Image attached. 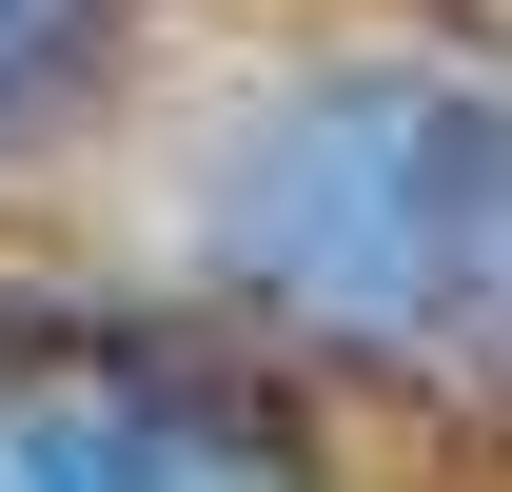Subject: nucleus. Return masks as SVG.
I'll use <instances>...</instances> for the list:
<instances>
[{"mask_svg":"<svg viewBox=\"0 0 512 492\" xmlns=\"http://www.w3.org/2000/svg\"><path fill=\"white\" fill-rule=\"evenodd\" d=\"M197 256L316 355L512 374V79L414 40L256 79L197 158Z\"/></svg>","mask_w":512,"mask_h":492,"instance_id":"1","label":"nucleus"},{"mask_svg":"<svg viewBox=\"0 0 512 492\" xmlns=\"http://www.w3.org/2000/svg\"><path fill=\"white\" fill-rule=\"evenodd\" d=\"M0 492H316L256 374L158 335H0Z\"/></svg>","mask_w":512,"mask_h":492,"instance_id":"2","label":"nucleus"},{"mask_svg":"<svg viewBox=\"0 0 512 492\" xmlns=\"http://www.w3.org/2000/svg\"><path fill=\"white\" fill-rule=\"evenodd\" d=\"M60 60H79V0H0V119H20Z\"/></svg>","mask_w":512,"mask_h":492,"instance_id":"3","label":"nucleus"}]
</instances>
